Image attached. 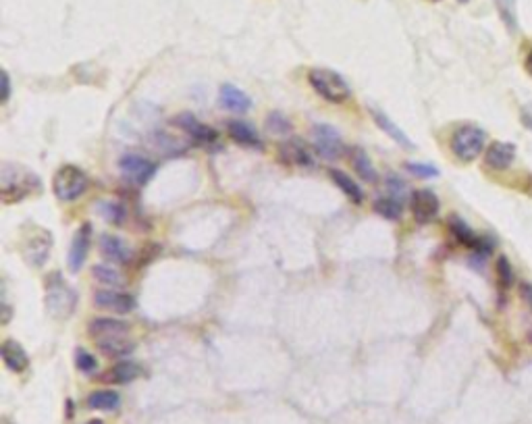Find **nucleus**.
<instances>
[{"label": "nucleus", "mask_w": 532, "mask_h": 424, "mask_svg": "<svg viewBox=\"0 0 532 424\" xmlns=\"http://www.w3.org/2000/svg\"><path fill=\"white\" fill-rule=\"evenodd\" d=\"M40 187L42 181L34 171L15 162L0 165V200L5 204H17L34 191H40Z\"/></svg>", "instance_id": "obj_1"}, {"label": "nucleus", "mask_w": 532, "mask_h": 424, "mask_svg": "<svg viewBox=\"0 0 532 424\" xmlns=\"http://www.w3.org/2000/svg\"><path fill=\"white\" fill-rule=\"evenodd\" d=\"M77 304L75 289L63 279L61 273L46 277V310L56 321H67Z\"/></svg>", "instance_id": "obj_2"}, {"label": "nucleus", "mask_w": 532, "mask_h": 424, "mask_svg": "<svg viewBox=\"0 0 532 424\" xmlns=\"http://www.w3.org/2000/svg\"><path fill=\"white\" fill-rule=\"evenodd\" d=\"M308 81L318 96L331 104H343L352 98L350 83L333 69H325V67L312 69L308 73Z\"/></svg>", "instance_id": "obj_3"}, {"label": "nucleus", "mask_w": 532, "mask_h": 424, "mask_svg": "<svg viewBox=\"0 0 532 424\" xmlns=\"http://www.w3.org/2000/svg\"><path fill=\"white\" fill-rule=\"evenodd\" d=\"M52 233L46 231L44 227H38V225H28L23 227L21 231V244H19V250H21V256L23 260L34 266V268H40L46 264L48 256H50V250H52Z\"/></svg>", "instance_id": "obj_4"}, {"label": "nucleus", "mask_w": 532, "mask_h": 424, "mask_svg": "<svg viewBox=\"0 0 532 424\" xmlns=\"http://www.w3.org/2000/svg\"><path fill=\"white\" fill-rule=\"evenodd\" d=\"M89 187L87 175L75 165H63L52 177V191L61 202L79 200Z\"/></svg>", "instance_id": "obj_5"}, {"label": "nucleus", "mask_w": 532, "mask_h": 424, "mask_svg": "<svg viewBox=\"0 0 532 424\" xmlns=\"http://www.w3.org/2000/svg\"><path fill=\"white\" fill-rule=\"evenodd\" d=\"M487 144V134L476 125H462L451 136V152L462 162L476 160Z\"/></svg>", "instance_id": "obj_6"}, {"label": "nucleus", "mask_w": 532, "mask_h": 424, "mask_svg": "<svg viewBox=\"0 0 532 424\" xmlns=\"http://www.w3.org/2000/svg\"><path fill=\"white\" fill-rule=\"evenodd\" d=\"M310 138H312L314 150L321 154L323 158H327V160H337V158H341L343 152H345L341 134H339L333 125H327V123H316V125H312Z\"/></svg>", "instance_id": "obj_7"}, {"label": "nucleus", "mask_w": 532, "mask_h": 424, "mask_svg": "<svg viewBox=\"0 0 532 424\" xmlns=\"http://www.w3.org/2000/svg\"><path fill=\"white\" fill-rule=\"evenodd\" d=\"M119 169L123 177L138 187H144L156 173V165L140 152H125L119 160Z\"/></svg>", "instance_id": "obj_8"}, {"label": "nucleus", "mask_w": 532, "mask_h": 424, "mask_svg": "<svg viewBox=\"0 0 532 424\" xmlns=\"http://www.w3.org/2000/svg\"><path fill=\"white\" fill-rule=\"evenodd\" d=\"M129 331L131 327L127 321H121V318H113V316H96L92 318V323L87 327V333L94 339V343L129 337Z\"/></svg>", "instance_id": "obj_9"}, {"label": "nucleus", "mask_w": 532, "mask_h": 424, "mask_svg": "<svg viewBox=\"0 0 532 424\" xmlns=\"http://www.w3.org/2000/svg\"><path fill=\"white\" fill-rule=\"evenodd\" d=\"M409 206H412V215L414 221L420 225L433 223L439 215V198L433 189H416L409 198Z\"/></svg>", "instance_id": "obj_10"}, {"label": "nucleus", "mask_w": 532, "mask_h": 424, "mask_svg": "<svg viewBox=\"0 0 532 424\" xmlns=\"http://www.w3.org/2000/svg\"><path fill=\"white\" fill-rule=\"evenodd\" d=\"M171 123H173L175 127H179L181 131H185L193 142H198V144H202V146L215 144V142L219 140V134H217L215 129L208 127V125L202 123V121H198V117L191 115V113H181V115H177Z\"/></svg>", "instance_id": "obj_11"}, {"label": "nucleus", "mask_w": 532, "mask_h": 424, "mask_svg": "<svg viewBox=\"0 0 532 424\" xmlns=\"http://www.w3.org/2000/svg\"><path fill=\"white\" fill-rule=\"evenodd\" d=\"M449 231H451V235L458 240V244H462V246H466V248H470V250H474V254H478V256H487L491 250H493V246L485 240V237H480V235H476L470 227H468V223L464 221V219H460V217H449Z\"/></svg>", "instance_id": "obj_12"}, {"label": "nucleus", "mask_w": 532, "mask_h": 424, "mask_svg": "<svg viewBox=\"0 0 532 424\" xmlns=\"http://www.w3.org/2000/svg\"><path fill=\"white\" fill-rule=\"evenodd\" d=\"M94 306L115 314H129L136 308V297L117 289H100L94 293Z\"/></svg>", "instance_id": "obj_13"}, {"label": "nucleus", "mask_w": 532, "mask_h": 424, "mask_svg": "<svg viewBox=\"0 0 532 424\" xmlns=\"http://www.w3.org/2000/svg\"><path fill=\"white\" fill-rule=\"evenodd\" d=\"M89 242H92V225L89 223H83L73 240H71V248H69V254H67V264H69V271L71 273H79L85 258H87V250H89Z\"/></svg>", "instance_id": "obj_14"}, {"label": "nucleus", "mask_w": 532, "mask_h": 424, "mask_svg": "<svg viewBox=\"0 0 532 424\" xmlns=\"http://www.w3.org/2000/svg\"><path fill=\"white\" fill-rule=\"evenodd\" d=\"M281 160L285 165L291 167H299V169H312L314 167V156L312 150L301 142V140H287L281 148H279Z\"/></svg>", "instance_id": "obj_15"}, {"label": "nucleus", "mask_w": 532, "mask_h": 424, "mask_svg": "<svg viewBox=\"0 0 532 424\" xmlns=\"http://www.w3.org/2000/svg\"><path fill=\"white\" fill-rule=\"evenodd\" d=\"M0 356H3L5 366L15 374H21L30 368V356H28L25 348L15 339L3 341V346H0Z\"/></svg>", "instance_id": "obj_16"}, {"label": "nucleus", "mask_w": 532, "mask_h": 424, "mask_svg": "<svg viewBox=\"0 0 532 424\" xmlns=\"http://www.w3.org/2000/svg\"><path fill=\"white\" fill-rule=\"evenodd\" d=\"M515 160V146L511 142H493L485 152V165L493 171H505Z\"/></svg>", "instance_id": "obj_17"}, {"label": "nucleus", "mask_w": 532, "mask_h": 424, "mask_svg": "<svg viewBox=\"0 0 532 424\" xmlns=\"http://www.w3.org/2000/svg\"><path fill=\"white\" fill-rule=\"evenodd\" d=\"M100 252H102V256L106 260L115 262V264H127L131 260V256H134L129 246L121 237L109 235V233L100 235Z\"/></svg>", "instance_id": "obj_18"}, {"label": "nucleus", "mask_w": 532, "mask_h": 424, "mask_svg": "<svg viewBox=\"0 0 532 424\" xmlns=\"http://www.w3.org/2000/svg\"><path fill=\"white\" fill-rule=\"evenodd\" d=\"M227 131L233 138V142H237L244 148H250V150H262L264 148L262 138L258 136V131L248 121H242V119L227 121Z\"/></svg>", "instance_id": "obj_19"}, {"label": "nucleus", "mask_w": 532, "mask_h": 424, "mask_svg": "<svg viewBox=\"0 0 532 424\" xmlns=\"http://www.w3.org/2000/svg\"><path fill=\"white\" fill-rule=\"evenodd\" d=\"M219 102H221V106H223L225 111L237 113V115H244V113H248V111L252 109V100H250L240 87H235V85H231V83L221 85V89H219Z\"/></svg>", "instance_id": "obj_20"}, {"label": "nucleus", "mask_w": 532, "mask_h": 424, "mask_svg": "<svg viewBox=\"0 0 532 424\" xmlns=\"http://www.w3.org/2000/svg\"><path fill=\"white\" fill-rule=\"evenodd\" d=\"M142 377V366L136 362H119L113 368L106 370L100 381L102 383H109V385H127L136 379Z\"/></svg>", "instance_id": "obj_21"}, {"label": "nucleus", "mask_w": 532, "mask_h": 424, "mask_svg": "<svg viewBox=\"0 0 532 424\" xmlns=\"http://www.w3.org/2000/svg\"><path fill=\"white\" fill-rule=\"evenodd\" d=\"M350 162H352V169L358 173V177L362 181H366V183H376L379 181V173H376L370 156L360 146L350 148Z\"/></svg>", "instance_id": "obj_22"}, {"label": "nucleus", "mask_w": 532, "mask_h": 424, "mask_svg": "<svg viewBox=\"0 0 532 424\" xmlns=\"http://www.w3.org/2000/svg\"><path fill=\"white\" fill-rule=\"evenodd\" d=\"M329 177H331V181H333L356 206H360V204L364 202V191H362V187H360L345 171H341V169H329Z\"/></svg>", "instance_id": "obj_23"}, {"label": "nucleus", "mask_w": 532, "mask_h": 424, "mask_svg": "<svg viewBox=\"0 0 532 424\" xmlns=\"http://www.w3.org/2000/svg\"><path fill=\"white\" fill-rule=\"evenodd\" d=\"M370 115H372L374 123H376V125H379V127H381V129H383V131L393 140V142H397L399 146L409 148V150L414 148V142L407 138V134H405V131H401V129H399V127H397V125H395V123L385 115V113H381V111H376V109H370Z\"/></svg>", "instance_id": "obj_24"}, {"label": "nucleus", "mask_w": 532, "mask_h": 424, "mask_svg": "<svg viewBox=\"0 0 532 424\" xmlns=\"http://www.w3.org/2000/svg\"><path fill=\"white\" fill-rule=\"evenodd\" d=\"M87 407L89 410H100V412H113L119 407L121 403V397L117 391H111V389H100V391H94L87 395L85 399Z\"/></svg>", "instance_id": "obj_25"}, {"label": "nucleus", "mask_w": 532, "mask_h": 424, "mask_svg": "<svg viewBox=\"0 0 532 424\" xmlns=\"http://www.w3.org/2000/svg\"><path fill=\"white\" fill-rule=\"evenodd\" d=\"M372 210L376 212L379 217H383V219L395 223V221H399L401 215H403V202L397 200V198H391V195H387V198H376L374 204H372Z\"/></svg>", "instance_id": "obj_26"}, {"label": "nucleus", "mask_w": 532, "mask_h": 424, "mask_svg": "<svg viewBox=\"0 0 532 424\" xmlns=\"http://www.w3.org/2000/svg\"><path fill=\"white\" fill-rule=\"evenodd\" d=\"M92 279L106 287H123V283H125V277L121 275V271H117L115 266H109V264L92 266Z\"/></svg>", "instance_id": "obj_27"}, {"label": "nucleus", "mask_w": 532, "mask_h": 424, "mask_svg": "<svg viewBox=\"0 0 532 424\" xmlns=\"http://www.w3.org/2000/svg\"><path fill=\"white\" fill-rule=\"evenodd\" d=\"M96 348L106 356V358H125L134 352L136 343L129 337L123 339H109V341H98Z\"/></svg>", "instance_id": "obj_28"}, {"label": "nucleus", "mask_w": 532, "mask_h": 424, "mask_svg": "<svg viewBox=\"0 0 532 424\" xmlns=\"http://www.w3.org/2000/svg\"><path fill=\"white\" fill-rule=\"evenodd\" d=\"M98 215L104 217L111 225H123L127 219V210L121 202H100Z\"/></svg>", "instance_id": "obj_29"}, {"label": "nucleus", "mask_w": 532, "mask_h": 424, "mask_svg": "<svg viewBox=\"0 0 532 424\" xmlns=\"http://www.w3.org/2000/svg\"><path fill=\"white\" fill-rule=\"evenodd\" d=\"M266 129L273 134V136H277V138H287V136H291V131H293V125H291V121L283 115V113H270L268 117H266Z\"/></svg>", "instance_id": "obj_30"}, {"label": "nucleus", "mask_w": 532, "mask_h": 424, "mask_svg": "<svg viewBox=\"0 0 532 424\" xmlns=\"http://www.w3.org/2000/svg\"><path fill=\"white\" fill-rule=\"evenodd\" d=\"M495 279H497V287L501 291H507L513 283V271H511V262L507 260V256H499L495 262Z\"/></svg>", "instance_id": "obj_31"}, {"label": "nucleus", "mask_w": 532, "mask_h": 424, "mask_svg": "<svg viewBox=\"0 0 532 424\" xmlns=\"http://www.w3.org/2000/svg\"><path fill=\"white\" fill-rule=\"evenodd\" d=\"M499 15L505 23V28L515 34L518 32V13H515V0H497Z\"/></svg>", "instance_id": "obj_32"}, {"label": "nucleus", "mask_w": 532, "mask_h": 424, "mask_svg": "<svg viewBox=\"0 0 532 424\" xmlns=\"http://www.w3.org/2000/svg\"><path fill=\"white\" fill-rule=\"evenodd\" d=\"M75 366H77V370H81L83 374H94L96 370H98V360L89 354V352H85V350H75Z\"/></svg>", "instance_id": "obj_33"}, {"label": "nucleus", "mask_w": 532, "mask_h": 424, "mask_svg": "<svg viewBox=\"0 0 532 424\" xmlns=\"http://www.w3.org/2000/svg\"><path fill=\"white\" fill-rule=\"evenodd\" d=\"M405 171H409L412 175L420 177V179H435L439 177V169L433 165H424V162H405L403 165Z\"/></svg>", "instance_id": "obj_34"}, {"label": "nucleus", "mask_w": 532, "mask_h": 424, "mask_svg": "<svg viewBox=\"0 0 532 424\" xmlns=\"http://www.w3.org/2000/svg\"><path fill=\"white\" fill-rule=\"evenodd\" d=\"M405 181L403 179H399L397 175H389L387 177V189H389V195L391 198H397V200H401L403 202V195H405Z\"/></svg>", "instance_id": "obj_35"}, {"label": "nucleus", "mask_w": 532, "mask_h": 424, "mask_svg": "<svg viewBox=\"0 0 532 424\" xmlns=\"http://www.w3.org/2000/svg\"><path fill=\"white\" fill-rule=\"evenodd\" d=\"M520 297L532 310V283H520Z\"/></svg>", "instance_id": "obj_36"}, {"label": "nucleus", "mask_w": 532, "mask_h": 424, "mask_svg": "<svg viewBox=\"0 0 532 424\" xmlns=\"http://www.w3.org/2000/svg\"><path fill=\"white\" fill-rule=\"evenodd\" d=\"M9 96H11V79H9V73L3 71V94H0V102H9Z\"/></svg>", "instance_id": "obj_37"}, {"label": "nucleus", "mask_w": 532, "mask_h": 424, "mask_svg": "<svg viewBox=\"0 0 532 424\" xmlns=\"http://www.w3.org/2000/svg\"><path fill=\"white\" fill-rule=\"evenodd\" d=\"M522 125L532 131V106H526V109H522Z\"/></svg>", "instance_id": "obj_38"}, {"label": "nucleus", "mask_w": 532, "mask_h": 424, "mask_svg": "<svg viewBox=\"0 0 532 424\" xmlns=\"http://www.w3.org/2000/svg\"><path fill=\"white\" fill-rule=\"evenodd\" d=\"M524 67H526V71H528V73H530V75H532V50H530V52H528V54H526V61H524Z\"/></svg>", "instance_id": "obj_39"}, {"label": "nucleus", "mask_w": 532, "mask_h": 424, "mask_svg": "<svg viewBox=\"0 0 532 424\" xmlns=\"http://www.w3.org/2000/svg\"><path fill=\"white\" fill-rule=\"evenodd\" d=\"M87 424H102V420H89Z\"/></svg>", "instance_id": "obj_40"}, {"label": "nucleus", "mask_w": 532, "mask_h": 424, "mask_svg": "<svg viewBox=\"0 0 532 424\" xmlns=\"http://www.w3.org/2000/svg\"><path fill=\"white\" fill-rule=\"evenodd\" d=\"M528 341H530V343H532V331H530V333H528Z\"/></svg>", "instance_id": "obj_41"}, {"label": "nucleus", "mask_w": 532, "mask_h": 424, "mask_svg": "<svg viewBox=\"0 0 532 424\" xmlns=\"http://www.w3.org/2000/svg\"><path fill=\"white\" fill-rule=\"evenodd\" d=\"M458 3H468V0H458Z\"/></svg>", "instance_id": "obj_42"}, {"label": "nucleus", "mask_w": 532, "mask_h": 424, "mask_svg": "<svg viewBox=\"0 0 532 424\" xmlns=\"http://www.w3.org/2000/svg\"><path fill=\"white\" fill-rule=\"evenodd\" d=\"M431 3H439V0H431Z\"/></svg>", "instance_id": "obj_43"}]
</instances>
